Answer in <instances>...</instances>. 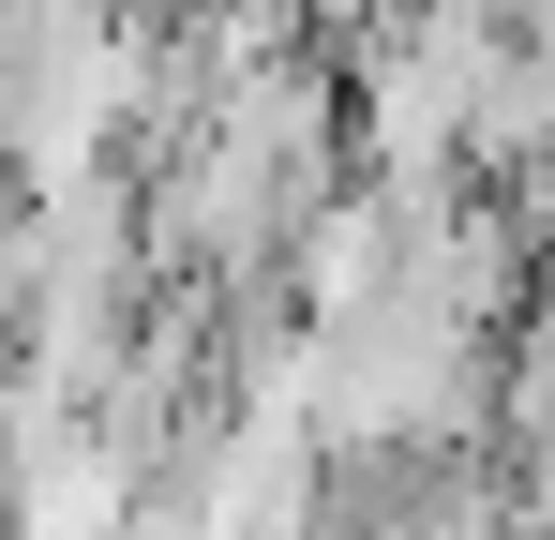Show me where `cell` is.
<instances>
[{
    "instance_id": "cell-1",
    "label": "cell",
    "mask_w": 555,
    "mask_h": 540,
    "mask_svg": "<svg viewBox=\"0 0 555 540\" xmlns=\"http://www.w3.org/2000/svg\"><path fill=\"white\" fill-rule=\"evenodd\" d=\"M315 15H331V30H361V15H405V0H315Z\"/></svg>"
}]
</instances>
